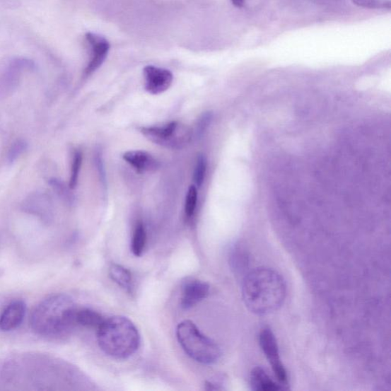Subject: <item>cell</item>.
I'll list each match as a JSON object with an SVG mask.
<instances>
[{
	"instance_id": "2e32d148",
	"label": "cell",
	"mask_w": 391,
	"mask_h": 391,
	"mask_svg": "<svg viewBox=\"0 0 391 391\" xmlns=\"http://www.w3.org/2000/svg\"><path fill=\"white\" fill-rule=\"evenodd\" d=\"M110 276L112 281L117 283L119 287L128 293L133 290V280L131 272L124 267L112 264L109 270Z\"/></svg>"
},
{
	"instance_id": "d4e9b609",
	"label": "cell",
	"mask_w": 391,
	"mask_h": 391,
	"mask_svg": "<svg viewBox=\"0 0 391 391\" xmlns=\"http://www.w3.org/2000/svg\"><path fill=\"white\" fill-rule=\"evenodd\" d=\"M211 114H205V115L202 119H200L197 128V132L199 135H202V133L206 130V127H208L209 121H211Z\"/></svg>"
},
{
	"instance_id": "9c48e42d",
	"label": "cell",
	"mask_w": 391,
	"mask_h": 391,
	"mask_svg": "<svg viewBox=\"0 0 391 391\" xmlns=\"http://www.w3.org/2000/svg\"><path fill=\"white\" fill-rule=\"evenodd\" d=\"M22 209L25 213L41 218L44 222H50L53 216L52 199L42 192L32 193L23 200Z\"/></svg>"
},
{
	"instance_id": "30bf717a",
	"label": "cell",
	"mask_w": 391,
	"mask_h": 391,
	"mask_svg": "<svg viewBox=\"0 0 391 391\" xmlns=\"http://www.w3.org/2000/svg\"><path fill=\"white\" fill-rule=\"evenodd\" d=\"M145 88L151 94L158 95L168 91L173 82V74L169 70L148 65L144 69Z\"/></svg>"
},
{
	"instance_id": "277c9868",
	"label": "cell",
	"mask_w": 391,
	"mask_h": 391,
	"mask_svg": "<svg viewBox=\"0 0 391 391\" xmlns=\"http://www.w3.org/2000/svg\"><path fill=\"white\" fill-rule=\"evenodd\" d=\"M177 337L187 354L199 363L212 365L221 356V348L192 321L185 320L179 324Z\"/></svg>"
},
{
	"instance_id": "d6986e66",
	"label": "cell",
	"mask_w": 391,
	"mask_h": 391,
	"mask_svg": "<svg viewBox=\"0 0 391 391\" xmlns=\"http://www.w3.org/2000/svg\"><path fill=\"white\" fill-rule=\"evenodd\" d=\"M83 162V155L80 150H76L73 155L71 177L69 187L71 189H74L78 185L80 171Z\"/></svg>"
},
{
	"instance_id": "7402d4cb",
	"label": "cell",
	"mask_w": 391,
	"mask_h": 391,
	"mask_svg": "<svg viewBox=\"0 0 391 391\" xmlns=\"http://www.w3.org/2000/svg\"><path fill=\"white\" fill-rule=\"evenodd\" d=\"M243 251V250H241L240 247H235L231 255V264L233 269L238 272H244L247 264V256Z\"/></svg>"
},
{
	"instance_id": "ac0fdd59",
	"label": "cell",
	"mask_w": 391,
	"mask_h": 391,
	"mask_svg": "<svg viewBox=\"0 0 391 391\" xmlns=\"http://www.w3.org/2000/svg\"><path fill=\"white\" fill-rule=\"evenodd\" d=\"M28 147V143L25 140L21 139L15 141L7 152V163L9 165L15 163V161L25 153Z\"/></svg>"
},
{
	"instance_id": "8fae6325",
	"label": "cell",
	"mask_w": 391,
	"mask_h": 391,
	"mask_svg": "<svg viewBox=\"0 0 391 391\" xmlns=\"http://www.w3.org/2000/svg\"><path fill=\"white\" fill-rule=\"evenodd\" d=\"M209 293V286L208 284L199 280L187 281L182 288V293H181V308L189 310L195 307L197 304L207 298Z\"/></svg>"
},
{
	"instance_id": "ba28073f",
	"label": "cell",
	"mask_w": 391,
	"mask_h": 391,
	"mask_svg": "<svg viewBox=\"0 0 391 391\" xmlns=\"http://www.w3.org/2000/svg\"><path fill=\"white\" fill-rule=\"evenodd\" d=\"M85 40L89 47L90 61L86 66L84 76L89 77L96 72L107 59L110 45L104 37L92 33L86 34Z\"/></svg>"
},
{
	"instance_id": "e0dca14e",
	"label": "cell",
	"mask_w": 391,
	"mask_h": 391,
	"mask_svg": "<svg viewBox=\"0 0 391 391\" xmlns=\"http://www.w3.org/2000/svg\"><path fill=\"white\" fill-rule=\"evenodd\" d=\"M147 244V233L145 226L142 223H138L133 231L131 251L136 257H140L144 253Z\"/></svg>"
},
{
	"instance_id": "6da1fadb",
	"label": "cell",
	"mask_w": 391,
	"mask_h": 391,
	"mask_svg": "<svg viewBox=\"0 0 391 391\" xmlns=\"http://www.w3.org/2000/svg\"><path fill=\"white\" fill-rule=\"evenodd\" d=\"M287 287L282 276L269 268L256 269L245 276L243 298L245 306L256 315H268L284 303Z\"/></svg>"
},
{
	"instance_id": "3957f363",
	"label": "cell",
	"mask_w": 391,
	"mask_h": 391,
	"mask_svg": "<svg viewBox=\"0 0 391 391\" xmlns=\"http://www.w3.org/2000/svg\"><path fill=\"white\" fill-rule=\"evenodd\" d=\"M98 339L105 354L116 359H127L134 355L141 343L135 324L122 316L104 320L98 329Z\"/></svg>"
},
{
	"instance_id": "7a4b0ae2",
	"label": "cell",
	"mask_w": 391,
	"mask_h": 391,
	"mask_svg": "<svg viewBox=\"0 0 391 391\" xmlns=\"http://www.w3.org/2000/svg\"><path fill=\"white\" fill-rule=\"evenodd\" d=\"M78 307L68 295L57 294L44 300L31 317L33 331L45 337L62 338L77 327L75 314Z\"/></svg>"
},
{
	"instance_id": "5b68a950",
	"label": "cell",
	"mask_w": 391,
	"mask_h": 391,
	"mask_svg": "<svg viewBox=\"0 0 391 391\" xmlns=\"http://www.w3.org/2000/svg\"><path fill=\"white\" fill-rule=\"evenodd\" d=\"M141 132L151 141L168 148H183L192 139L189 128L176 121L165 126L144 127Z\"/></svg>"
},
{
	"instance_id": "7c38bea8",
	"label": "cell",
	"mask_w": 391,
	"mask_h": 391,
	"mask_svg": "<svg viewBox=\"0 0 391 391\" xmlns=\"http://www.w3.org/2000/svg\"><path fill=\"white\" fill-rule=\"evenodd\" d=\"M26 312V305L23 300H16L5 309L0 317V329L11 331L21 325Z\"/></svg>"
},
{
	"instance_id": "4fadbf2b",
	"label": "cell",
	"mask_w": 391,
	"mask_h": 391,
	"mask_svg": "<svg viewBox=\"0 0 391 391\" xmlns=\"http://www.w3.org/2000/svg\"><path fill=\"white\" fill-rule=\"evenodd\" d=\"M123 159L139 173L155 170L158 165L156 160L146 151H129L123 155Z\"/></svg>"
},
{
	"instance_id": "ffe728a7",
	"label": "cell",
	"mask_w": 391,
	"mask_h": 391,
	"mask_svg": "<svg viewBox=\"0 0 391 391\" xmlns=\"http://www.w3.org/2000/svg\"><path fill=\"white\" fill-rule=\"evenodd\" d=\"M197 189L195 186H190L186 197L185 215L186 217L192 218L195 212L197 203Z\"/></svg>"
},
{
	"instance_id": "44dd1931",
	"label": "cell",
	"mask_w": 391,
	"mask_h": 391,
	"mask_svg": "<svg viewBox=\"0 0 391 391\" xmlns=\"http://www.w3.org/2000/svg\"><path fill=\"white\" fill-rule=\"evenodd\" d=\"M49 185L54 190V193L58 195L61 199L66 202H70L71 196L69 189L64 186L62 181L57 178H50L49 180Z\"/></svg>"
},
{
	"instance_id": "9a60e30c",
	"label": "cell",
	"mask_w": 391,
	"mask_h": 391,
	"mask_svg": "<svg viewBox=\"0 0 391 391\" xmlns=\"http://www.w3.org/2000/svg\"><path fill=\"white\" fill-rule=\"evenodd\" d=\"M104 319L98 312L88 308H78L75 314L76 325L89 329H98Z\"/></svg>"
},
{
	"instance_id": "603a6c76",
	"label": "cell",
	"mask_w": 391,
	"mask_h": 391,
	"mask_svg": "<svg viewBox=\"0 0 391 391\" xmlns=\"http://www.w3.org/2000/svg\"><path fill=\"white\" fill-rule=\"evenodd\" d=\"M356 5L373 9L390 8L391 0H352Z\"/></svg>"
},
{
	"instance_id": "cb8c5ba5",
	"label": "cell",
	"mask_w": 391,
	"mask_h": 391,
	"mask_svg": "<svg viewBox=\"0 0 391 391\" xmlns=\"http://www.w3.org/2000/svg\"><path fill=\"white\" fill-rule=\"evenodd\" d=\"M206 170V162L203 156H200L197 161L194 171V180L198 187L203 185Z\"/></svg>"
},
{
	"instance_id": "5bb4252c",
	"label": "cell",
	"mask_w": 391,
	"mask_h": 391,
	"mask_svg": "<svg viewBox=\"0 0 391 391\" xmlns=\"http://www.w3.org/2000/svg\"><path fill=\"white\" fill-rule=\"evenodd\" d=\"M250 385L256 391H276L285 390L279 383L274 381L262 367L255 368L251 373Z\"/></svg>"
},
{
	"instance_id": "8992f818",
	"label": "cell",
	"mask_w": 391,
	"mask_h": 391,
	"mask_svg": "<svg viewBox=\"0 0 391 391\" xmlns=\"http://www.w3.org/2000/svg\"><path fill=\"white\" fill-rule=\"evenodd\" d=\"M35 69V62L22 57L8 58L0 62V100L14 93L24 73Z\"/></svg>"
},
{
	"instance_id": "52a82bcc",
	"label": "cell",
	"mask_w": 391,
	"mask_h": 391,
	"mask_svg": "<svg viewBox=\"0 0 391 391\" xmlns=\"http://www.w3.org/2000/svg\"><path fill=\"white\" fill-rule=\"evenodd\" d=\"M260 346L267 359H268L273 372L279 383L288 389V375L282 363L278 342L274 332L269 328H264L259 335Z\"/></svg>"
},
{
	"instance_id": "484cf974",
	"label": "cell",
	"mask_w": 391,
	"mask_h": 391,
	"mask_svg": "<svg viewBox=\"0 0 391 391\" xmlns=\"http://www.w3.org/2000/svg\"><path fill=\"white\" fill-rule=\"evenodd\" d=\"M231 2L236 7H243L245 0H231Z\"/></svg>"
}]
</instances>
